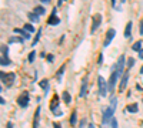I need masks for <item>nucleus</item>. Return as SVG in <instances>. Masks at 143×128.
I'll use <instances>...</instances> for the list:
<instances>
[{
    "label": "nucleus",
    "mask_w": 143,
    "mask_h": 128,
    "mask_svg": "<svg viewBox=\"0 0 143 128\" xmlns=\"http://www.w3.org/2000/svg\"><path fill=\"white\" fill-rule=\"evenodd\" d=\"M115 36H116V30L115 29H109V31L106 33V40H105V43H103V46L105 47H107L112 43V40L115 39Z\"/></svg>",
    "instance_id": "obj_9"
},
{
    "label": "nucleus",
    "mask_w": 143,
    "mask_h": 128,
    "mask_svg": "<svg viewBox=\"0 0 143 128\" xmlns=\"http://www.w3.org/2000/svg\"><path fill=\"white\" fill-rule=\"evenodd\" d=\"M132 50H133V51H137L139 53L140 50H142V41H136L133 44V46H132Z\"/></svg>",
    "instance_id": "obj_21"
},
{
    "label": "nucleus",
    "mask_w": 143,
    "mask_h": 128,
    "mask_svg": "<svg viewBox=\"0 0 143 128\" xmlns=\"http://www.w3.org/2000/svg\"><path fill=\"white\" fill-rule=\"evenodd\" d=\"M14 33L16 34H20L22 37H25V39H29V31H26L25 29H14Z\"/></svg>",
    "instance_id": "obj_15"
},
{
    "label": "nucleus",
    "mask_w": 143,
    "mask_h": 128,
    "mask_svg": "<svg viewBox=\"0 0 143 128\" xmlns=\"http://www.w3.org/2000/svg\"><path fill=\"white\" fill-rule=\"evenodd\" d=\"M40 36H42V30H37V33H36V36H34L33 41H31V46H36L39 43V40H40Z\"/></svg>",
    "instance_id": "obj_19"
},
{
    "label": "nucleus",
    "mask_w": 143,
    "mask_h": 128,
    "mask_svg": "<svg viewBox=\"0 0 143 128\" xmlns=\"http://www.w3.org/2000/svg\"><path fill=\"white\" fill-rule=\"evenodd\" d=\"M84 121H86V120H83V121L80 122V128H83V127H84Z\"/></svg>",
    "instance_id": "obj_36"
},
{
    "label": "nucleus",
    "mask_w": 143,
    "mask_h": 128,
    "mask_svg": "<svg viewBox=\"0 0 143 128\" xmlns=\"http://www.w3.org/2000/svg\"><path fill=\"white\" fill-rule=\"evenodd\" d=\"M53 127H54V128H62V127H60V124H57V122H54V124H53Z\"/></svg>",
    "instance_id": "obj_33"
},
{
    "label": "nucleus",
    "mask_w": 143,
    "mask_h": 128,
    "mask_svg": "<svg viewBox=\"0 0 143 128\" xmlns=\"http://www.w3.org/2000/svg\"><path fill=\"white\" fill-rule=\"evenodd\" d=\"M7 128H13V124H12V122H7Z\"/></svg>",
    "instance_id": "obj_35"
},
{
    "label": "nucleus",
    "mask_w": 143,
    "mask_h": 128,
    "mask_svg": "<svg viewBox=\"0 0 143 128\" xmlns=\"http://www.w3.org/2000/svg\"><path fill=\"white\" fill-rule=\"evenodd\" d=\"M23 29H25L26 31H29V33H33V31H36V30H34V27L30 24V23H26L25 27H23Z\"/></svg>",
    "instance_id": "obj_26"
},
{
    "label": "nucleus",
    "mask_w": 143,
    "mask_h": 128,
    "mask_svg": "<svg viewBox=\"0 0 143 128\" xmlns=\"http://www.w3.org/2000/svg\"><path fill=\"white\" fill-rule=\"evenodd\" d=\"M27 17H29V20H30L31 23H37V21L40 20V16H39V14H36L34 12L29 13V14H27Z\"/></svg>",
    "instance_id": "obj_14"
},
{
    "label": "nucleus",
    "mask_w": 143,
    "mask_h": 128,
    "mask_svg": "<svg viewBox=\"0 0 143 128\" xmlns=\"http://www.w3.org/2000/svg\"><path fill=\"white\" fill-rule=\"evenodd\" d=\"M116 105H117V98L113 97L112 100H110V105L103 110V121H102L103 125H107V124L112 122L113 114H115V111H116Z\"/></svg>",
    "instance_id": "obj_1"
},
{
    "label": "nucleus",
    "mask_w": 143,
    "mask_h": 128,
    "mask_svg": "<svg viewBox=\"0 0 143 128\" xmlns=\"http://www.w3.org/2000/svg\"><path fill=\"white\" fill-rule=\"evenodd\" d=\"M46 58H47V61H49V63H52V61H53V60H54V57H53V56H52V54H49V56H47V57H46Z\"/></svg>",
    "instance_id": "obj_30"
},
{
    "label": "nucleus",
    "mask_w": 143,
    "mask_h": 128,
    "mask_svg": "<svg viewBox=\"0 0 143 128\" xmlns=\"http://www.w3.org/2000/svg\"><path fill=\"white\" fill-rule=\"evenodd\" d=\"M139 33H140V34H143V20L140 21V30H139Z\"/></svg>",
    "instance_id": "obj_31"
},
{
    "label": "nucleus",
    "mask_w": 143,
    "mask_h": 128,
    "mask_svg": "<svg viewBox=\"0 0 143 128\" xmlns=\"http://www.w3.org/2000/svg\"><path fill=\"white\" fill-rule=\"evenodd\" d=\"M76 122H77V113L73 111V113H72V117H70V125H76Z\"/></svg>",
    "instance_id": "obj_22"
},
{
    "label": "nucleus",
    "mask_w": 143,
    "mask_h": 128,
    "mask_svg": "<svg viewBox=\"0 0 143 128\" xmlns=\"http://www.w3.org/2000/svg\"><path fill=\"white\" fill-rule=\"evenodd\" d=\"M59 23H60V19L56 16V9H53L52 16H50V19L47 20V24H50V26H57Z\"/></svg>",
    "instance_id": "obj_10"
},
{
    "label": "nucleus",
    "mask_w": 143,
    "mask_h": 128,
    "mask_svg": "<svg viewBox=\"0 0 143 128\" xmlns=\"http://www.w3.org/2000/svg\"><path fill=\"white\" fill-rule=\"evenodd\" d=\"M97 87H99V95L100 97H106L107 94V83L105 81L102 76L97 77Z\"/></svg>",
    "instance_id": "obj_2"
},
{
    "label": "nucleus",
    "mask_w": 143,
    "mask_h": 128,
    "mask_svg": "<svg viewBox=\"0 0 143 128\" xmlns=\"http://www.w3.org/2000/svg\"><path fill=\"white\" fill-rule=\"evenodd\" d=\"M86 93H87V77H84L83 83H82V87H80V93H79V95L83 98L84 95H86Z\"/></svg>",
    "instance_id": "obj_12"
},
{
    "label": "nucleus",
    "mask_w": 143,
    "mask_h": 128,
    "mask_svg": "<svg viewBox=\"0 0 143 128\" xmlns=\"http://www.w3.org/2000/svg\"><path fill=\"white\" fill-rule=\"evenodd\" d=\"M130 31H132V21H129L128 24H126V29H124V37L126 39L130 37Z\"/></svg>",
    "instance_id": "obj_17"
},
{
    "label": "nucleus",
    "mask_w": 143,
    "mask_h": 128,
    "mask_svg": "<svg viewBox=\"0 0 143 128\" xmlns=\"http://www.w3.org/2000/svg\"><path fill=\"white\" fill-rule=\"evenodd\" d=\"M63 2H66V0H63Z\"/></svg>",
    "instance_id": "obj_41"
},
{
    "label": "nucleus",
    "mask_w": 143,
    "mask_h": 128,
    "mask_svg": "<svg viewBox=\"0 0 143 128\" xmlns=\"http://www.w3.org/2000/svg\"><path fill=\"white\" fill-rule=\"evenodd\" d=\"M40 107H37L36 108V111H34V118H33V128H37L39 127V117H40Z\"/></svg>",
    "instance_id": "obj_13"
},
{
    "label": "nucleus",
    "mask_w": 143,
    "mask_h": 128,
    "mask_svg": "<svg viewBox=\"0 0 143 128\" xmlns=\"http://www.w3.org/2000/svg\"><path fill=\"white\" fill-rule=\"evenodd\" d=\"M123 2H126V0H120V3H123Z\"/></svg>",
    "instance_id": "obj_40"
},
{
    "label": "nucleus",
    "mask_w": 143,
    "mask_h": 128,
    "mask_svg": "<svg viewBox=\"0 0 143 128\" xmlns=\"http://www.w3.org/2000/svg\"><path fill=\"white\" fill-rule=\"evenodd\" d=\"M63 101H65L66 104L72 103V97H70V94H69L67 91H63Z\"/></svg>",
    "instance_id": "obj_20"
},
{
    "label": "nucleus",
    "mask_w": 143,
    "mask_h": 128,
    "mask_svg": "<svg viewBox=\"0 0 143 128\" xmlns=\"http://www.w3.org/2000/svg\"><path fill=\"white\" fill-rule=\"evenodd\" d=\"M0 104H2V105H4V104H6V103H4V98H0Z\"/></svg>",
    "instance_id": "obj_34"
},
{
    "label": "nucleus",
    "mask_w": 143,
    "mask_h": 128,
    "mask_svg": "<svg viewBox=\"0 0 143 128\" xmlns=\"http://www.w3.org/2000/svg\"><path fill=\"white\" fill-rule=\"evenodd\" d=\"M128 80H129V73H124V74H123V77H122V81H120V87H119L120 93H123L124 90H126V85H128Z\"/></svg>",
    "instance_id": "obj_11"
},
{
    "label": "nucleus",
    "mask_w": 143,
    "mask_h": 128,
    "mask_svg": "<svg viewBox=\"0 0 143 128\" xmlns=\"http://www.w3.org/2000/svg\"><path fill=\"white\" fill-rule=\"evenodd\" d=\"M65 70H66V66L63 64L62 67H60L59 70H57V73H56V78H57V81H59V83L62 81V76L65 74Z\"/></svg>",
    "instance_id": "obj_16"
},
{
    "label": "nucleus",
    "mask_w": 143,
    "mask_h": 128,
    "mask_svg": "<svg viewBox=\"0 0 143 128\" xmlns=\"http://www.w3.org/2000/svg\"><path fill=\"white\" fill-rule=\"evenodd\" d=\"M100 24H102V14H94V16H93V23H92V30H90V33H94Z\"/></svg>",
    "instance_id": "obj_8"
},
{
    "label": "nucleus",
    "mask_w": 143,
    "mask_h": 128,
    "mask_svg": "<svg viewBox=\"0 0 143 128\" xmlns=\"http://www.w3.org/2000/svg\"><path fill=\"white\" fill-rule=\"evenodd\" d=\"M39 85H40L42 88L44 90V93H47V90H49V80H46V78L42 80V81L39 83Z\"/></svg>",
    "instance_id": "obj_18"
},
{
    "label": "nucleus",
    "mask_w": 143,
    "mask_h": 128,
    "mask_svg": "<svg viewBox=\"0 0 143 128\" xmlns=\"http://www.w3.org/2000/svg\"><path fill=\"white\" fill-rule=\"evenodd\" d=\"M0 63L2 66H10L12 61L9 60V49H7L6 44H2V58H0Z\"/></svg>",
    "instance_id": "obj_4"
},
{
    "label": "nucleus",
    "mask_w": 143,
    "mask_h": 128,
    "mask_svg": "<svg viewBox=\"0 0 143 128\" xmlns=\"http://www.w3.org/2000/svg\"><path fill=\"white\" fill-rule=\"evenodd\" d=\"M29 101H30V95H29L27 91H23L22 94L17 97V104H19L22 108H26L29 105Z\"/></svg>",
    "instance_id": "obj_5"
},
{
    "label": "nucleus",
    "mask_w": 143,
    "mask_h": 128,
    "mask_svg": "<svg viewBox=\"0 0 143 128\" xmlns=\"http://www.w3.org/2000/svg\"><path fill=\"white\" fill-rule=\"evenodd\" d=\"M140 74H143V66H142V68H140Z\"/></svg>",
    "instance_id": "obj_39"
},
{
    "label": "nucleus",
    "mask_w": 143,
    "mask_h": 128,
    "mask_svg": "<svg viewBox=\"0 0 143 128\" xmlns=\"http://www.w3.org/2000/svg\"><path fill=\"white\" fill-rule=\"evenodd\" d=\"M40 2H42V3H49L50 0H40Z\"/></svg>",
    "instance_id": "obj_37"
},
{
    "label": "nucleus",
    "mask_w": 143,
    "mask_h": 128,
    "mask_svg": "<svg viewBox=\"0 0 143 128\" xmlns=\"http://www.w3.org/2000/svg\"><path fill=\"white\" fill-rule=\"evenodd\" d=\"M25 41V37H12L9 40V43H23Z\"/></svg>",
    "instance_id": "obj_24"
},
{
    "label": "nucleus",
    "mask_w": 143,
    "mask_h": 128,
    "mask_svg": "<svg viewBox=\"0 0 143 128\" xmlns=\"http://www.w3.org/2000/svg\"><path fill=\"white\" fill-rule=\"evenodd\" d=\"M110 125H112V128H117V120H116V118H112Z\"/></svg>",
    "instance_id": "obj_29"
},
{
    "label": "nucleus",
    "mask_w": 143,
    "mask_h": 128,
    "mask_svg": "<svg viewBox=\"0 0 143 128\" xmlns=\"http://www.w3.org/2000/svg\"><path fill=\"white\" fill-rule=\"evenodd\" d=\"M34 58H36V51H31L30 54H29V58H27V60H29V63H33V61H34Z\"/></svg>",
    "instance_id": "obj_27"
},
{
    "label": "nucleus",
    "mask_w": 143,
    "mask_h": 128,
    "mask_svg": "<svg viewBox=\"0 0 143 128\" xmlns=\"http://www.w3.org/2000/svg\"><path fill=\"white\" fill-rule=\"evenodd\" d=\"M59 97L57 95H54V97L52 98V101H50V110H52V113H54V115H62V113L60 111H57L59 110Z\"/></svg>",
    "instance_id": "obj_7"
},
{
    "label": "nucleus",
    "mask_w": 143,
    "mask_h": 128,
    "mask_svg": "<svg viewBox=\"0 0 143 128\" xmlns=\"http://www.w3.org/2000/svg\"><path fill=\"white\" fill-rule=\"evenodd\" d=\"M0 76H2V83H3V84H6L7 87L13 85V83H14V78H16V74H14V73H9V74L2 73Z\"/></svg>",
    "instance_id": "obj_6"
},
{
    "label": "nucleus",
    "mask_w": 143,
    "mask_h": 128,
    "mask_svg": "<svg viewBox=\"0 0 143 128\" xmlns=\"http://www.w3.org/2000/svg\"><path fill=\"white\" fill-rule=\"evenodd\" d=\"M133 66H134V58L133 57L128 58V67L130 68V67H133Z\"/></svg>",
    "instance_id": "obj_28"
},
{
    "label": "nucleus",
    "mask_w": 143,
    "mask_h": 128,
    "mask_svg": "<svg viewBox=\"0 0 143 128\" xmlns=\"http://www.w3.org/2000/svg\"><path fill=\"white\" fill-rule=\"evenodd\" d=\"M137 108H139V107H137V104H132V105H129L128 107V111L129 113H137Z\"/></svg>",
    "instance_id": "obj_25"
},
{
    "label": "nucleus",
    "mask_w": 143,
    "mask_h": 128,
    "mask_svg": "<svg viewBox=\"0 0 143 128\" xmlns=\"http://www.w3.org/2000/svg\"><path fill=\"white\" fill-rule=\"evenodd\" d=\"M119 80V74L117 71H112V74H110V78H109V83H107V90H109V93L112 94L113 91H115V87H116V83H117Z\"/></svg>",
    "instance_id": "obj_3"
},
{
    "label": "nucleus",
    "mask_w": 143,
    "mask_h": 128,
    "mask_svg": "<svg viewBox=\"0 0 143 128\" xmlns=\"http://www.w3.org/2000/svg\"><path fill=\"white\" fill-rule=\"evenodd\" d=\"M87 128H96V127H94L93 124H89V127H87Z\"/></svg>",
    "instance_id": "obj_38"
},
{
    "label": "nucleus",
    "mask_w": 143,
    "mask_h": 128,
    "mask_svg": "<svg viewBox=\"0 0 143 128\" xmlns=\"http://www.w3.org/2000/svg\"><path fill=\"white\" fill-rule=\"evenodd\" d=\"M34 13H36V14H39V16H42V14H44V13H46V9H44V7H34Z\"/></svg>",
    "instance_id": "obj_23"
},
{
    "label": "nucleus",
    "mask_w": 143,
    "mask_h": 128,
    "mask_svg": "<svg viewBox=\"0 0 143 128\" xmlns=\"http://www.w3.org/2000/svg\"><path fill=\"white\" fill-rule=\"evenodd\" d=\"M139 57H140V58H142V60H143V49H142V50H140V51H139Z\"/></svg>",
    "instance_id": "obj_32"
}]
</instances>
